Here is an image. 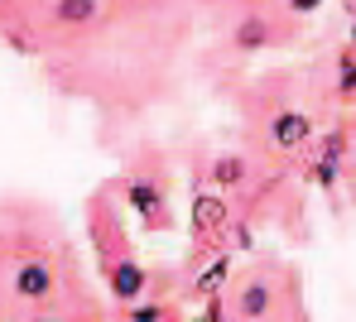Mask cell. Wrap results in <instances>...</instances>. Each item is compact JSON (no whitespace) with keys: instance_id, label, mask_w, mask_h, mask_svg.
<instances>
[{"instance_id":"1","label":"cell","mask_w":356,"mask_h":322,"mask_svg":"<svg viewBox=\"0 0 356 322\" xmlns=\"http://www.w3.org/2000/svg\"><path fill=\"white\" fill-rule=\"evenodd\" d=\"M82 303V274L58 226L19 212L0 231V318H72Z\"/></svg>"},{"instance_id":"2","label":"cell","mask_w":356,"mask_h":322,"mask_svg":"<svg viewBox=\"0 0 356 322\" xmlns=\"http://www.w3.org/2000/svg\"><path fill=\"white\" fill-rule=\"evenodd\" d=\"M87 231H92L97 274H102L106 294L120 298V308L145 298L149 294V269L130 251V236H125V221H120V207H116V183L92 193V202H87Z\"/></svg>"},{"instance_id":"3","label":"cell","mask_w":356,"mask_h":322,"mask_svg":"<svg viewBox=\"0 0 356 322\" xmlns=\"http://www.w3.org/2000/svg\"><path fill=\"white\" fill-rule=\"evenodd\" d=\"M102 19H106V0H44L34 29L44 34V44H67L97 34Z\"/></svg>"},{"instance_id":"4","label":"cell","mask_w":356,"mask_h":322,"mask_svg":"<svg viewBox=\"0 0 356 322\" xmlns=\"http://www.w3.org/2000/svg\"><path fill=\"white\" fill-rule=\"evenodd\" d=\"M232 221H236V212H232L227 193L222 188H207V173H202L193 183V207H188V236H193V246L197 251H217L227 241Z\"/></svg>"},{"instance_id":"5","label":"cell","mask_w":356,"mask_h":322,"mask_svg":"<svg viewBox=\"0 0 356 322\" xmlns=\"http://www.w3.org/2000/svg\"><path fill=\"white\" fill-rule=\"evenodd\" d=\"M120 193H125V207L145 221V231H169L174 226V212H169V188L154 169H130L120 178Z\"/></svg>"},{"instance_id":"6","label":"cell","mask_w":356,"mask_h":322,"mask_svg":"<svg viewBox=\"0 0 356 322\" xmlns=\"http://www.w3.org/2000/svg\"><path fill=\"white\" fill-rule=\"evenodd\" d=\"M265 144H270L275 154H303V149L318 144V126H313L308 111L280 106V111H270V121H265Z\"/></svg>"},{"instance_id":"7","label":"cell","mask_w":356,"mask_h":322,"mask_svg":"<svg viewBox=\"0 0 356 322\" xmlns=\"http://www.w3.org/2000/svg\"><path fill=\"white\" fill-rule=\"evenodd\" d=\"M193 264H197V274H193V284H188L193 298H212V294H227V289H232V251H227V246H217V251H193Z\"/></svg>"},{"instance_id":"8","label":"cell","mask_w":356,"mask_h":322,"mask_svg":"<svg viewBox=\"0 0 356 322\" xmlns=\"http://www.w3.org/2000/svg\"><path fill=\"white\" fill-rule=\"evenodd\" d=\"M236 298H232V318H270L275 313V279L270 274H250V279H241V289H232Z\"/></svg>"},{"instance_id":"9","label":"cell","mask_w":356,"mask_h":322,"mask_svg":"<svg viewBox=\"0 0 356 322\" xmlns=\"http://www.w3.org/2000/svg\"><path fill=\"white\" fill-rule=\"evenodd\" d=\"M250 159L245 154H212V164H207V183L212 188H222V193H241V188H250Z\"/></svg>"},{"instance_id":"10","label":"cell","mask_w":356,"mask_h":322,"mask_svg":"<svg viewBox=\"0 0 356 322\" xmlns=\"http://www.w3.org/2000/svg\"><path fill=\"white\" fill-rule=\"evenodd\" d=\"M275 44V24H270V15H260V10H250V15H241L236 29H232V49L236 53H260V49H270Z\"/></svg>"},{"instance_id":"11","label":"cell","mask_w":356,"mask_h":322,"mask_svg":"<svg viewBox=\"0 0 356 322\" xmlns=\"http://www.w3.org/2000/svg\"><path fill=\"white\" fill-rule=\"evenodd\" d=\"M332 96L337 101H356V49L347 44L332 63Z\"/></svg>"},{"instance_id":"12","label":"cell","mask_w":356,"mask_h":322,"mask_svg":"<svg viewBox=\"0 0 356 322\" xmlns=\"http://www.w3.org/2000/svg\"><path fill=\"white\" fill-rule=\"evenodd\" d=\"M308 178H313V188L332 193V188H337V178H342V159H332V154H318V159L308 164Z\"/></svg>"},{"instance_id":"13","label":"cell","mask_w":356,"mask_h":322,"mask_svg":"<svg viewBox=\"0 0 356 322\" xmlns=\"http://www.w3.org/2000/svg\"><path fill=\"white\" fill-rule=\"evenodd\" d=\"M120 313H125V318H145V322H154V318H174L178 308H174V303H145V298H135V303H125Z\"/></svg>"},{"instance_id":"14","label":"cell","mask_w":356,"mask_h":322,"mask_svg":"<svg viewBox=\"0 0 356 322\" xmlns=\"http://www.w3.org/2000/svg\"><path fill=\"white\" fill-rule=\"evenodd\" d=\"M323 5H327V0H284V10H289L294 19H313Z\"/></svg>"},{"instance_id":"15","label":"cell","mask_w":356,"mask_h":322,"mask_svg":"<svg viewBox=\"0 0 356 322\" xmlns=\"http://www.w3.org/2000/svg\"><path fill=\"white\" fill-rule=\"evenodd\" d=\"M232 236H236V251H255V231L245 221H232Z\"/></svg>"},{"instance_id":"16","label":"cell","mask_w":356,"mask_h":322,"mask_svg":"<svg viewBox=\"0 0 356 322\" xmlns=\"http://www.w3.org/2000/svg\"><path fill=\"white\" fill-rule=\"evenodd\" d=\"M347 44L356 49V15H352V24H347Z\"/></svg>"},{"instance_id":"17","label":"cell","mask_w":356,"mask_h":322,"mask_svg":"<svg viewBox=\"0 0 356 322\" xmlns=\"http://www.w3.org/2000/svg\"><path fill=\"white\" fill-rule=\"evenodd\" d=\"M342 15L352 19V15H356V0H342Z\"/></svg>"}]
</instances>
